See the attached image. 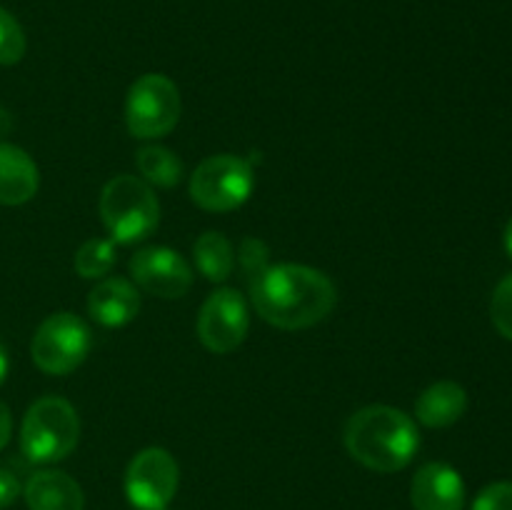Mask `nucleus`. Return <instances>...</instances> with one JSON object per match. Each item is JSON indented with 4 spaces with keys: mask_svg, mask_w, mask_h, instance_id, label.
<instances>
[{
    "mask_svg": "<svg viewBox=\"0 0 512 510\" xmlns=\"http://www.w3.org/2000/svg\"><path fill=\"white\" fill-rule=\"evenodd\" d=\"M503 243H505V250H508V255H510V258H512V218L508 220V225H505Z\"/></svg>",
    "mask_w": 512,
    "mask_h": 510,
    "instance_id": "26",
    "label": "nucleus"
},
{
    "mask_svg": "<svg viewBox=\"0 0 512 510\" xmlns=\"http://www.w3.org/2000/svg\"><path fill=\"white\" fill-rule=\"evenodd\" d=\"M255 188L253 165L238 155L205 158L190 175V198L210 213H230L248 203Z\"/></svg>",
    "mask_w": 512,
    "mask_h": 510,
    "instance_id": "5",
    "label": "nucleus"
},
{
    "mask_svg": "<svg viewBox=\"0 0 512 510\" xmlns=\"http://www.w3.org/2000/svg\"><path fill=\"white\" fill-rule=\"evenodd\" d=\"M10 438H13V415L8 405L0 400V450L10 443Z\"/></svg>",
    "mask_w": 512,
    "mask_h": 510,
    "instance_id": "24",
    "label": "nucleus"
},
{
    "mask_svg": "<svg viewBox=\"0 0 512 510\" xmlns=\"http://www.w3.org/2000/svg\"><path fill=\"white\" fill-rule=\"evenodd\" d=\"M130 275L140 290L165 300L183 298L193 285V268L188 260L165 245L138 250L130 258Z\"/></svg>",
    "mask_w": 512,
    "mask_h": 510,
    "instance_id": "10",
    "label": "nucleus"
},
{
    "mask_svg": "<svg viewBox=\"0 0 512 510\" xmlns=\"http://www.w3.org/2000/svg\"><path fill=\"white\" fill-rule=\"evenodd\" d=\"M180 485V468L165 448H145L125 470V495L135 510H168Z\"/></svg>",
    "mask_w": 512,
    "mask_h": 510,
    "instance_id": "8",
    "label": "nucleus"
},
{
    "mask_svg": "<svg viewBox=\"0 0 512 510\" xmlns=\"http://www.w3.org/2000/svg\"><path fill=\"white\" fill-rule=\"evenodd\" d=\"M20 480L8 468H0V508H8L18 500Z\"/></svg>",
    "mask_w": 512,
    "mask_h": 510,
    "instance_id": "23",
    "label": "nucleus"
},
{
    "mask_svg": "<svg viewBox=\"0 0 512 510\" xmlns=\"http://www.w3.org/2000/svg\"><path fill=\"white\" fill-rule=\"evenodd\" d=\"M140 293L130 280L103 278L88 295V313L103 328H123L138 318Z\"/></svg>",
    "mask_w": 512,
    "mask_h": 510,
    "instance_id": "12",
    "label": "nucleus"
},
{
    "mask_svg": "<svg viewBox=\"0 0 512 510\" xmlns=\"http://www.w3.org/2000/svg\"><path fill=\"white\" fill-rule=\"evenodd\" d=\"M115 243L105 238H90L75 253V273L88 280H103L115 268Z\"/></svg>",
    "mask_w": 512,
    "mask_h": 510,
    "instance_id": "18",
    "label": "nucleus"
},
{
    "mask_svg": "<svg viewBox=\"0 0 512 510\" xmlns=\"http://www.w3.org/2000/svg\"><path fill=\"white\" fill-rule=\"evenodd\" d=\"M468 410V393L455 380H440L425 388L415 400V418L425 428H450Z\"/></svg>",
    "mask_w": 512,
    "mask_h": 510,
    "instance_id": "15",
    "label": "nucleus"
},
{
    "mask_svg": "<svg viewBox=\"0 0 512 510\" xmlns=\"http://www.w3.org/2000/svg\"><path fill=\"white\" fill-rule=\"evenodd\" d=\"M193 255L198 270L210 283H225L233 273V245L218 230H208V233L200 235L193 245Z\"/></svg>",
    "mask_w": 512,
    "mask_h": 510,
    "instance_id": "16",
    "label": "nucleus"
},
{
    "mask_svg": "<svg viewBox=\"0 0 512 510\" xmlns=\"http://www.w3.org/2000/svg\"><path fill=\"white\" fill-rule=\"evenodd\" d=\"M30 510H83L85 495L78 480L63 470H38L23 488Z\"/></svg>",
    "mask_w": 512,
    "mask_h": 510,
    "instance_id": "13",
    "label": "nucleus"
},
{
    "mask_svg": "<svg viewBox=\"0 0 512 510\" xmlns=\"http://www.w3.org/2000/svg\"><path fill=\"white\" fill-rule=\"evenodd\" d=\"M93 348L88 323L75 313H53L38 325L30 343L33 363L48 375H68L85 363Z\"/></svg>",
    "mask_w": 512,
    "mask_h": 510,
    "instance_id": "7",
    "label": "nucleus"
},
{
    "mask_svg": "<svg viewBox=\"0 0 512 510\" xmlns=\"http://www.w3.org/2000/svg\"><path fill=\"white\" fill-rule=\"evenodd\" d=\"M240 260H243V268H245V275L250 278H255V275L260 273V270L268 268V248H265L263 240L258 238H248L243 240V248H240Z\"/></svg>",
    "mask_w": 512,
    "mask_h": 510,
    "instance_id": "22",
    "label": "nucleus"
},
{
    "mask_svg": "<svg viewBox=\"0 0 512 510\" xmlns=\"http://www.w3.org/2000/svg\"><path fill=\"white\" fill-rule=\"evenodd\" d=\"M80 440V418L58 395L35 400L20 425V450L30 463L50 465L65 460Z\"/></svg>",
    "mask_w": 512,
    "mask_h": 510,
    "instance_id": "4",
    "label": "nucleus"
},
{
    "mask_svg": "<svg viewBox=\"0 0 512 510\" xmlns=\"http://www.w3.org/2000/svg\"><path fill=\"white\" fill-rule=\"evenodd\" d=\"M490 318L503 338L512 340V273L505 275L490 300Z\"/></svg>",
    "mask_w": 512,
    "mask_h": 510,
    "instance_id": "20",
    "label": "nucleus"
},
{
    "mask_svg": "<svg viewBox=\"0 0 512 510\" xmlns=\"http://www.w3.org/2000/svg\"><path fill=\"white\" fill-rule=\"evenodd\" d=\"M180 90L168 75L145 73L130 85L125 100V123L133 138H163L180 120Z\"/></svg>",
    "mask_w": 512,
    "mask_h": 510,
    "instance_id": "6",
    "label": "nucleus"
},
{
    "mask_svg": "<svg viewBox=\"0 0 512 510\" xmlns=\"http://www.w3.org/2000/svg\"><path fill=\"white\" fill-rule=\"evenodd\" d=\"M98 210L110 240L120 245L143 243L155 233L160 220V205L150 185L125 173L105 183Z\"/></svg>",
    "mask_w": 512,
    "mask_h": 510,
    "instance_id": "3",
    "label": "nucleus"
},
{
    "mask_svg": "<svg viewBox=\"0 0 512 510\" xmlns=\"http://www.w3.org/2000/svg\"><path fill=\"white\" fill-rule=\"evenodd\" d=\"M198 338L210 353L225 355L240 348L250 328L248 303L235 288H218L198 313Z\"/></svg>",
    "mask_w": 512,
    "mask_h": 510,
    "instance_id": "9",
    "label": "nucleus"
},
{
    "mask_svg": "<svg viewBox=\"0 0 512 510\" xmlns=\"http://www.w3.org/2000/svg\"><path fill=\"white\" fill-rule=\"evenodd\" d=\"M135 163H138L140 175L148 185H158V188H173L183 178V163L173 150L163 148V145H143L135 153Z\"/></svg>",
    "mask_w": 512,
    "mask_h": 510,
    "instance_id": "17",
    "label": "nucleus"
},
{
    "mask_svg": "<svg viewBox=\"0 0 512 510\" xmlns=\"http://www.w3.org/2000/svg\"><path fill=\"white\" fill-rule=\"evenodd\" d=\"M470 510H512V483L510 480H500V483H490L478 493L473 500Z\"/></svg>",
    "mask_w": 512,
    "mask_h": 510,
    "instance_id": "21",
    "label": "nucleus"
},
{
    "mask_svg": "<svg viewBox=\"0 0 512 510\" xmlns=\"http://www.w3.org/2000/svg\"><path fill=\"white\" fill-rule=\"evenodd\" d=\"M25 48V33L20 23L15 20L13 13L0 8V65H15L23 60Z\"/></svg>",
    "mask_w": 512,
    "mask_h": 510,
    "instance_id": "19",
    "label": "nucleus"
},
{
    "mask_svg": "<svg viewBox=\"0 0 512 510\" xmlns=\"http://www.w3.org/2000/svg\"><path fill=\"white\" fill-rule=\"evenodd\" d=\"M410 503L415 510H463L465 483L448 463H425L410 483Z\"/></svg>",
    "mask_w": 512,
    "mask_h": 510,
    "instance_id": "11",
    "label": "nucleus"
},
{
    "mask_svg": "<svg viewBox=\"0 0 512 510\" xmlns=\"http://www.w3.org/2000/svg\"><path fill=\"white\" fill-rule=\"evenodd\" d=\"M40 188V170L23 148L0 143V205H25Z\"/></svg>",
    "mask_w": 512,
    "mask_h": 510,
    "instance_id": "14",
    "label": "nucleus"
},
{
    "mask_svg": "<svg viewBox=\"0 0 512 510\" xmlns=\"http://www.w3.org/2000/svg\"><path fill=\"white\" fill-rule=\"evenodd\" d=\"M8 370H10L8 350H5L3 340H0V385H3V383H5V378H8Z\"/></svg>",
    "mask_w": 512,
    "mask_h": 510,
    "instance_id": "25",
    "label": "nucleus"
},
{
    "mask_svg": "<svg viewBox=\"0 0 512 510\" xmlns=\"http://www.w3.org/2000/svg\"><path fill=\"white\" fill-rule=\"evenodd\" d=\"M345 450L375 473H395L413 463L420 433L408 413L390 405H368L350 415L343 433Z\"/></svg>",
    "mask_w": 512,
    "mask_h": 510,
    "instance_id": "2",
    "label": "nucleus"
},
{
    "mask_svg": "<svg viewBox=\"0 0 512 510\" xmlns=\"http://www.w3.org/2000/svg\"><path fill=\"white\" fill-rule=\"evenodd\" d=\"M250 300L265 323L280 330H305L335 308V285L323 270L300 263H278L248 280Z\"/></svg>",
    "mask_w": 512,
    "mask_h": 510,
    "instance_id": "1",
    "label": "nucleus"
}]
</instances>
